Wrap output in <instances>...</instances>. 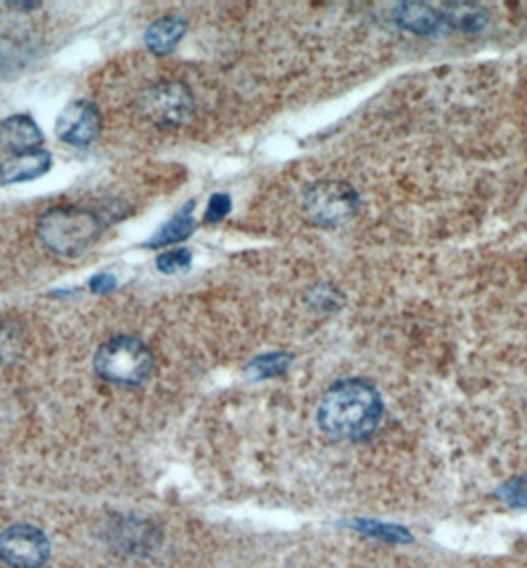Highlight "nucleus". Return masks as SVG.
<instances>
[{"label":"nucleus","mask_w":527,"mask_h":568,"mask_svg":"<svg viewBox=\"0 0 527 568\" xmlns=\"http://www.w3.org/2000/svg\"><path fill=\"white\" fill-rule=\"evenodd\" d=\"M383 400L379 390L363 379L335 382L321 398L317 422L335 440H365L381 424Z\"/></svg>","instance_id":"nucleus-1"},{"label":"nucleus","mask_w":527,"mask_h":568,"mask_svg":"<svg viewBox=\"0 0 527 568\" xmlns=\"http://www.w3.org/2000/svg\"><path fill=\"white\" fill-rule=\"evenodd\" d=\"M102 228L96 212L78 206H58L38 220L36 234L46 250L64 258H76L100 240Z\"/></svg>","instance_id":"nucleus-2"},{"label":"nucleus","mask_w":527,"mask_h":568,"mask_svg":"<svg viewBox=\"0 0 527 568\" xmlns=\"http://www.w3.org/2000/svg\"><path fill=\"white\" fill-rule=\"evenodd\" d=\"M155 369L151 349L135 337H115L104 343L94 357V371L100 379L119 386H139Z\"/></svg>","instance_id":"nucleus-3"},{"label":"nucleus","mask_w":527,"mask_h":568,"mask_svg":"<svg viewBox=\"0 0 527 568\" xmlns=\"http://www.w3.org/2000/svg\"><path fill=\"white\" fill-rule=\"evenodd\" d=\"M135 107L147 123L161 127V129H173L187 125L195 115V97L183 82H159L143 90Z\"/></svg>","instance_id":"nucleus-4"},{"label":"nucleus","mask_w":527,"mask_h":568,"mask_svg":"<svg viewBox=\"0 0 527 568\" xmlns=\"http://www.w3.org/2000/svg\"><path fill=\"white\" fill-rule=\"evenodd\" d=\"M359 208V194L343 181L316 183L304 194V212L316 226L331 228L349 220Z\"/></svg>","instance_id":"nucleus-5"},{"label":"nucleus","mask_w":527,"mask_h":568,"mask_svg":"<svg viewBox=\"0 0 527 568\" xmlns=\"http://www.w3.org/2000/svg\"><path fill=\"white\" fill-rule=\"evenodd\" d=\"M50 557L48 537L26 523L10 525L0 533V559L12 568H40Z\"/></svg>","instance_id":"nucleus-6"},{"label":"nucleus","mask_w":527,"mask_h":568,"mask_svg":"<svg viewBox=\"0 0 527 568\" xmlns=\"http://www.w3.org/2000/svg\"><path fill=\"white\" fill-rule=\"evenodd\" d=\"M102 129L100 109L88 99L68 103L56 119V135L68 145L88 147Z\"/></svg>","instance_id":"nucleus-7"},{"label":"nucleus","mask_w":527,"mask_h":568,"mask_svg":"<svg viewBox=\"0 0 527 568\" xmlns=\"http://www.w3.org/2000/svg\"><path fill=\"white\" fill-rule=\"evenodd\" d=\"M44 143V135L30 115L18 113L0 123V145L14 155L38 151Z\"/></svg>","instance_id":"nucleus-8"},{"label":"nucleus","mask_w":527,"mask_h":568,"mask_svg":"<svg viewBox=\"0 0 527 568\" xmlns=\"http://www.w3.org/2000/svg\"><path fill=\"white\" fill-rule=\"evenodd\" d=\"M52 167V155L44 149L12 155L0 165V185H18L46 175Z\"/></svg>","instance_id":"nucleus-9"},{"label":"nucleus","mask_w":527,"mask_h":568,"mask_svg":"<svg viewBox=\"0 0 527 568\" xmlns=\"http://www.w3.org/2000/svg\"><path fill=\"white\" fill-rule=\"evenodd\" d=\"M393 18L397 26L415 34H436L446 28L444 14L438 4L432 6L424 2H403L395 8Z\"/></svg>","instance_id":"nucleus-10"},{"label":"nucleus","mask_w":527,"mask_h":568,"mask_svg":"<svg viewBox=\"0 0 527 568\" xmlns=\"http://www.w3.org/2000/svg\"><path fill=\"white\" fill-rule=\"evenodd\" d=\"M187 28H189V22L183 16L169 14V16L157 18L145 30V46L155 56H167L185 38Z\"/></svg>","instance_id":"nucleus-11"},{"label":"nucleus","mask_w":527,"mask_h":568,"mask_svg":"<svg viewBox=\"0 0 527 568\" xmlns=\"http://www.w3.org/2000/svg\"><path fill=\"white\" fill-rule=\"evenodd\" d=\"M195 204H187L181 212H177L169 222H165L153 238L145 244V248H167L191 238L197 230V220L193 218Z\"/></svg>","instance_id":"nucleus-12"},{"label":"nucleus","mask_w":527,"mask_h":568,"mask_svg":"<svg viewBox=\"0 0 527 568\" xmlns=\"http://www.w3.org/2000/svg\"><path fill=\"white\" fill-rule=\"evenodd\" d=\"M438 6L444 14L446 28H452L458 32H480L488 22V12L478 4L450 2V4H438Z\"/></svg>","instance_id":"nucleus-13"},{"label":"nucleus","mask_w":527,"mask_h":568,"mask_svg":"<svg viewBox=\"0 0 527 568\" xmlns=\"http://www.w3.org/2000/svg\"><path fill=\"white\" fill-rule=\"evenodd\" d=\"M292 365V355L288 353H268L248 363L246 375L252 380L274 379L286 375Z\"/></svg>","instance_id":"nucleus-14"},{"label":"nucleus","mask_w":527,"mask_h":568,"mask_svg":"<svg viewBox=\"0 0 527 568\" xmlns=\"http://www.w3.org/2000/svg\"><path fill=\"white\" fill-rule=\"evenodd\" d=\"M193 264V254L191 250H185V248H177V250H169V252H161L155 260V266L161 274H179V272H185L189 270Z\"/></svg>","instance_id":"nucleus-15"},{"label":"nucleus","mask_w":527,"mask_h":568,"mask_svg":"<svg viewBox=\"0 0 527 568\" xmlns=\"http://www.w3.org/2000/svg\"><path fill=\"white\" fill-rule=\"evenodd\" d=\"M355 529H359L361 533L369 535V537H377V539H385V541H395V543H401V541H409L411 535L401 529V527H393V525H383V523H377V521H357L355 523Z\"/></svg>","instance_id":"nucleus-16"},{"label":"nucleus","mask_w":527,"mask_h":568,"mask_svg":"<svg viewBox=\"0 0 527 568\" xmlns=\"http://www.w3.org/2000/svg\"><path fill=\"white\" fill-rule=\"evenodd\" d=\"M498 497L516 509H527V474L504 483L498 489Z\"/></svg>","instance_id":"nucleus-17"},{"label":"nucleus","mask_w":527,"mask_h":568,"mask_svg":"<svg viewBox=\"0 0 527 568\" xmlns=\"http://www.w3.org/2000/svg\"><path fill=\"white\" fill-rule=\"evenodd\" d=\"M230 208H232L230 196L224 194V192H216V194H212L211 200H209V206H207V212H205V220L209 224H216V222H220V220H224L228 216Z\"/></svg>","instance_id":"nucleus-18"},{"label":"nucleus","mask_w":527,"mask_h":568,"mask_svg":"<svg viewBox=\"0 0 527 568\" xmlns=\"http://www.w3.org/2000/svg\"><path fill=\"white\" fill-rule=\"evenodd\" d=\"M115 285H117V280H115L113 276H109V274H96V276L90 280V289H92L94 293H100V295L113 291Z\"/></svg>","instance_id":"nucleus-19"}]
</instances>
